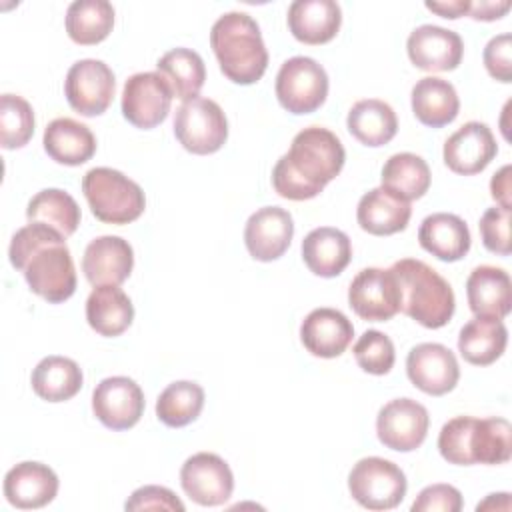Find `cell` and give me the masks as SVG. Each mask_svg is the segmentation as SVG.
<instances>
[{
  "mask_svg": "<svg viewBox=\"0 0 512 512\" xmlns=\"http://www.w3.org/2000/svg\"><path fill=\"white\" fill-rule=\"evenodd\" d=\"M348 304L368 322H386L400 312L402 294L396 274L388 268L360 270L348 288Z\"/></svg>",
  "mask_w": 512,
  "mask_h": 512,
  "instance_id": "obj_11",
  "label": "cell"
},
{
  "mask_svg": "<svg viewBox=\"0 0 512 512\" xmlns=\"http://www.w3.org/2000/svg\"><path fill=\"white\" fill-rule=\"evenodd\" d=\"M116 90L114 72L96 58H84L70 66L64 80V94L72 110L82 116H100L112 104Z\"/></svg>",
  "mask_w": 512,
  "mask_h": 512,
  "instance_id": "obj_10",
  "label": "cell"
},
{
  "mask_svg": "<svg viewBox=\"0 0 512 512\" xmlns=\"http://www.w3.org/2000/svg\"><path fill=\"white\" fill-rule=\"evenodd\" d=\"M390 270L400 284V312L432 330L450 322L456 298L452 286L432 266L416 258H402L394 262Z\"/></svg>",
  "mask_w": 512,
  "mask_h": 512,
  "instance_id": "obj_5",
  "label": "cell"
},
{
  "mask_svg": "<svg viewBox=\"0 0 512 512\" xmlns=\"http://www.w3.org/2000/svg\"><path fill=\"white\" fill-rule=\"evenodd\" d=\"M418 242L438 260L456 262L470 250V230L460 216L436 212L422 220L418 228Z\"/></svg>",
  "mask_w": 512,
  "mask_h": 512,
  "instance_id": "obj_27",
  "label": "cell"
},
{
  "mask_svg": "<svg viewBox=\"0 0 512 512\" xmlns=\"http://www.w3.org/2000/svg\"><path fill=\"white\" fill-rule=\"evenodd\" d=\"M10 264L22 270L30 290L50 304H60L76 292V268L66 238L54 228L30 222L10 240Z\"/></svg>",
  "mask_w": 512,
  "mask_h": 512,
  "instance_id": "obj_1",
  "label": "cell"
},
{
  "mask_svg": "<svg viewBox=\"0 0 512 512\" xmlns=\"http://www.w3.org/2000/svg\"><path fill=\"white\" fill-rule=\"evenodd\" d=\"M510 50H512V36L508 32L490 38V42L484 48V66L488 74L504 84L512 82Z\"/></svg>",
  "mask_w": 512,
  "mask_h": 512,
  "instance_id": "obj_43",
  "label": "cell"
},
{
  "mask_svg": "<svg viewBox=\"0 0 512 512\" xmlns=\"http://www.w3.org/2000/svg\"><path fill=\"white\" fill-rule=\"evenodd\" d=\"M356 364L374 376H384L392 370L396 352L392 340L380 330H366L354 344Z\"/></svg>",
  "mask_w": 512,
  "mask_h": 512,
  "instance_id": "obj_40",
  "label": "cell"
},
{
  "mask_svg": "<svg viewBox=\"0 0 512 512\" xmlns=\"http://www.w3.org/2000/svg\"><path fill=\"white\" fill-rule=\"evenodd\" d=\"M172 90L158 72L132 74L122 90L124 118L142 130L162 124L172 106Z\"/></svg>",
  "mask_w": 512,
  "mask_h": 512,
  "instance_id": "obj_12",
  "label": "cell"
},
{
  "mask_svg": "<svg viewBox=\"0 0 512 512\" xmlns=\"http://www.w3.org/2000/svg\"><path fill=\"white\" fill-rule=\"evenodd\" d=\"M438 450L450 464H504L512 456V426L506 418L456 416L438 434Z\"/></svg>",
  "mask_w": 512,
  "mask_h": 512,
  "instance_id": "obj_3",
  "label": "cell"
},
{
  "mask_svg": "<svg viewBox=\"0 0 512 512\" xmlns=\"http://www.w3.org/2000/svg\"><path fill=\"white\" fill-rule=\"evenodd\" d=\"M414 116L430 128L450 124L460 110V100L454 86L438 76L420 78L410 94Z\"/></svg>",
  "mask_w": 512,
  "mask_h": 512,
  "instance_id": "obj_29",
  "label": "cell"
},
{
  "mask_svg": "<svg viewBox=\"0 0 512 512\" xmlns=\"http://www.w3.org/2000/svg\"><path fill=\"white\" fill-rule=\"evenodd\" d=\"M462 494L450 484H432L420 490L418 498L412 502V512H460Z\"/></svg>",
  "mask_w": 512,
  "mask_h": 512,
  "instance_id": "obj_42",
  "label": "cell"
},
{
  "mask_svg": "<svg viewBox=\"0 0 512 512\" xmlns=\"http://www.w3.org/2000/svg\"><path fill=\"white\" fill-rule=\"evenodd\" d=\"M510 208L494 206L488 208L480 218V236L486 250L508 256L512 252V240H510Z\"/></svg>",
  "mask_w": 512,
  "mask_h": 512,
  "instance_id": "obj_41",
  "label": "cell"
},
{
  "mask_svg": "<svg viewBox=\"0 0 512 512\" xmlns=\"http://www.w3.org/2000/svg\"><path fill=\"white\" fill-rule=\"evenodd\" d=\"M94 416L110 430H128L144 414V392L128 376H110L92 392Z\"/></svg>",
  "mask_w": 512,
  "mask_h": 512,
  "instance_id": "obj_15",
  "label": "cell"
},
{
  "mask_svg": "<svg viewBox=\"0 0 512 512\" xmlns=\"http://www.w3.org/2000/svg\"><path fill=\"white\" fill-rule=\"evenodd\" d=\"M406 50L416 68L426 72H448L462 62L464 42L454 30L422 24L410 32Z\"/></svg>",
  "mask_w": 512,
  "mask_h": 512,
  "instance_id": "obj_18",
  "label": "cell"
},
{
  "mask_svg": "<svg viewBox=\"0 0 512 512\" xmlns=\"http://www.w3.org/2000/svg\"><path fill=\"white\" fill-rule=\"evenodd\" d=\"M26 218L28 222L46 224L68 238L80 224V206L68 192L60 188H46L30 198Z\"/></svg>",
  "mask_w": 512,
  "mask_h": 512,
  "instance_id": "obj_37",
  "label": "cell"
},
{
  "mask_svg": "<svg viewBox=\"0 0 512 512\" xmlns=\"http://www.w3.org/2000/svg\"><path fill=\"white\" fill-rule=\"evenodd\" d=\"M424 6L428 10L440 14L442 18H450V20H456L470 12V0H450V2H430L428 0Z\"/></svg>",
  "mask_w": 512,
  "mask_h": 512,
  "instance_id": "obj_47",
  "label": "cell"
},
{
  "mask_svg": "<svg viewBox=\"0 0 512 512\" xmlns=\"http://www.w3.org/2000/svg\"><path fill=\"white\" fill-rule=\"evenodd\" d=\"M490 194L502 208H512L510 202V164L502 166L490 180Z\"/></svg>",
  "mask_w": 512,
  "mask_h": 512,
  "instance_id": "obj_46",
  "label": "cell"
},
{
  "mask_svg": "<svg viewBox=\"0 0 512 512\" xmlns=\"http://www.w3.org/2000/svg\"><path fill=\"white\" fill-rule=\"evenodd\" d=\"M406 476L390 460L368 456L358 460L348 474L352 498L368 510H392L406 496Z\"/></svg>",
  "mask_w": 512,
  "mask_h": 512,
  "instance_id": "obj_7",
  "label": "cell"
},
{
  "mask_svg": "<svg viewBox=\"0 0 512 512\" xmlns=\"http://www.w3.org/2000/svg\"><path fill=\"white\" fill-rule=\"evenodd\" d=\"M340 24L342 10L334 0H296L288 6V28L298 42L326 44L338 34Z\"/></svg>",
  "mask_w": 512,
  "mask_h": 512,
  "instance_id": "obj_24",
  "label": "cell"
},
{
  "mask_svg": "<svg viewBox=\"0 0 512 512\" xmlns=\"http://www.w3.org/2000/svg\"><path fill=\"white\" fill-rule=\"evenodd\" d=\"M34 110L16 94L0 96V144L6 150L22 148L34 134Z\"/></svg>",
  "mask_w": 512,
  "mask_h": 512,
  "instance_id": "obj_39",
  "label": "cell"
},
{
  "mask_svg": "<svg viewBox=\"0 0 512 512\" xmlns=\"http://www.w3.org/2000/svg\"><path fill=\"white\" fill-rule=\"evenodd\" d=\"M348 132L364 146H384L398 132V118L390 104L378 98L358 100L346 118Z\"/></svg>",
  "mask_w": 512,
  "mask_h": 512,
  "instance_id": "obj_32",
  "label": "cell"
},
{
  "mask_svg": "<svg viewBox=\"0 0 512 512\" xmlns=\"http://www.w3.org/2000/svg\"><path fill=\"white\" fill-rule=\"evenodd\" d=\"M158 74L166 80L172 96L180 100L198 98L200 88L206 80L204 60L190 48H172L156 62Z\"/></svg>",
  "mask_w": 512,
  "mask_h": 512,
  "instance_id": "obj_34",
  "label": "cell"
},
{
  "mask_svg": "<svg viewBox=\"0 0 512 512\" xmlns=\"http://www.w3.org/2000/svg\"><path fill=\"white\" fill-rule=\"evenodd\" d=\"M382 186L402 200H418L430 188V168L426 160L412 152L392 154L382 166Z\"/></svg>",
  "mask_w": 512,
  "mask_h": 512,
  "instance_id": "obj_36",
  "label": "cell"
},
{
  "mask_svg": "<svg viewBox=\"0 0 512 512\" xmlns=\"http://www.w3.org/2000/svg\"><path fill=\"white\" fill-rule=\"evenodd\" d=\"M180 484L200 506H220L234 490V476L224 458L212 452L192 454L180 468Z\"/></svg>",
  "mask_w": 512,
  "mask_h": 512,
  "instance_id": "obj_13",
  "label": "cell"
},
{
  "mask_svg": "<svg viewBox=\"0 0 512 512\" xmlns=\"http://www.w3.org/2000/svg\"><path fill=\"white\" fill-rule=\"evenodd\" d=\"M174 136L192 154H214L228 138L226 114L210 98L186 100L174 114Z\"/></svg>",
  "mask_w": 512,
  "mask_h": 512,
  "instance_id": "obj_8",
  "label": "cell"
},
{
  "mask_svg": "<svg viewBox=\"0 0 512 512\" xmlns=\"http://www.w3.org/2000/svg\"><path fill=\"white\" fill-rule=\"evenodd\" d=\"M352 258L350 238L332 226L310 230L302 240V260L308 270L322 278H334L344 272Z\"/></svg>",
  "mask_w": 512,
  "mask_h": 512,
  "instance_id": "obj_25",
  "label": "cell"
},
{
  "mask_svg": "<svg viewBox=\"0 0 512 512\" xmlns=\"http://www.w3.org/2000/svg\"><path fill=\"white\" fill-rule=\"evenodd\" d=\"M428 410L412 398H396L384 404L376 418L378 440L398 452L416 450L428 434Z\"/></svg>",
  "mask_w": 512,
  "mask_h": 512,
  "instance_id": "obj_14",
  "label": "cell"
},
{
  "mask_svg": "<svg viewBox=\"0 0 512 512\" xmlns=\"http://www.w3.org/2000/svg\"><path fill=\"white\" fill-rule=\"evenodd\" d=\"M80 366L66 356H46L32 370V390L46 402H66L82 388Z\"/></svg>",
  "mask_w": 512,
  "mask_h": 512,
  "instance_id": "obj_33",
  "label": "cell"
},
{
  "mask_svg": "<svg viewBox=\"0 0 512 512\" xmlns=\"http://www.w3.org/2000/svg\"><path fill=\"white\" fill-rule=\"evenodd\" d=\"M86 320L100 336H120L134 320V306L118 286H96L86 300Z\"/></svg>",
  "mask_w": 512,
  "mask_h": 512,
  "instance_id": "obj_30",
  "label": "cell"
},
{
  "mask_svg": "<svg viewBox=\"0 0 512 512\" xmlns=\"http://www.w3.org/2000/svg\"><path fill=\"white\" fill-rule=\"evenodd\" d=\"M114 28V8L106 0H76L66 10V32L72 42L92 46Z\"/></svg>",
  "mask_w": 512,
  "mask_h": 512,
  "instance_id": "obj_35",
  "label": "cell"
},
{
  "mask_svg": "<svg viewBox=\"0 0 512 512\" xmlns=\"http://www.w3.org/2000/svg\"><path fill=\"white\" fill-rule=\"evenodd\" d=\"M134 268V250L120 236L94 238L82 256V272L96 286H120Z\"/></svg>",
  "mask_w": 512,
  "mask_h": 512,
  "instance_id": "obj_20",
  "label": "cell"
},
{
  "mask_svg": "<svg viewBox=\"0 0 512 512\" xmlns=\"http://www.w3.org/2000/svg\"><path fill=\"white\" fill-rule=\"evenodd\" d=\"M510 10V2L508 0H480V2H470V12L468 16L474 20H482V22H492L502 18L506 12Z\"/></svg>",
  "mask_w": 512,
  "mask_h": 512,
  "instance_id": "obj_45",
  "label": "cell"
},
{
  "mask_svg": "<svg viewBox=\"0 0 512 512\" xmlns=\"http://www.w3.org/2000/svg\"><path fill=\"white\" fill-rule=\"evenodd\" d=\"M406 374L418 390L442 396L458 384L460 368L450 348L438 342H422L408 352Z\"/></svg>",
  "mask_w": 512,
  "mask_h": 512,
  "instance_id": "obj_16",
  "label": "cell"
},
{
  "mask_svg": "<svg viewBox=\"0 0 512 512\" xmlns=\"http://www.w3.org/2000/svg\"><path fill=\"white\" fill-rule=\"evenodd\" d=\"M46 154L64 166H80L96 152V138L92 130L74 118L52 120L42 138Z\"/></svg>",
  "mask_w": 512,
  "mask_h": 512,
  "instance_id": "obj_28",
  "label": "cell"
},
{
  "mask_svg": "<svg viewBox=\"0 0 512 512\" xmlns=\"http://www.w3.org/2000/svg\"><path fill=\"white\" fill-rule=\"evenodd\" d=\"M82 192L92 214L106 224L134 222L146 208L142 188L114 168L88 170L82 178Z\"/></svg>",
  "mask_w": 512,
  "mask_h": 512,
  "instance_id": "obj_6",
  "label": "cell"
},
{
  "mask_svg": "<svg viewBox=\"0 0 512 512\" xmlns=\"http://www.w3.org/2000/svg\"><path fill=\"white\" fill-rule=\"evenodd\" d=\"M498 144L484 122H466L444 142V164L462 176L482 172L496 156Z\"/></svg>",
  "mask_w": 512,
  "mask_h": 512,
  "instance_id": "obj_19",
  "label": "cell"
},
{
  "mask_svg": "<svg viewBox=\"0 0 512 512\" xmlns=\"http://www.w3.org/2000/svg\"><path fill=\"white\" fill-rule=\"evenodd\" d=\"M506 342L508 330L502 320L474 316L458 334V352L468 364L488 366L502 356Z\"/></svg>",
  "mask_w": 512,
  "mask_h": 512,
  "instance_id": "obj_31",
  "label": "cell"
},
{
  "mask_svg": "<svg viewBox=\"0 0 512 512\" xmlns=\"http://www.w3.org/2000/svg\"><path fill=\"white\" fill-rule=\"evenodd\" d=\"M204 408V390L190 380L168 384L156 400V416L170 428H182L194 422Z\"/></svg>",
  "mask_w": 512,
  "mask_h": 512,
  "instance_id": "obj_38",
  "label": "cell"
},
{
  "mask_svg": "<svg viewBox=\"0 0 512 512\" xmlns=\"http://www.w3.org/2000/svg\"><path fill=\"white\" fill-rule=\"evenodd\" d=\"M354 326L336 308H314L300 326L304 348L318 358H336L352 342Z\"/></svg>",
  "mask_w": 512,
  "mask_h": 512,
  "instance_id": "obj_22",
  "label": "cell"
},
{
  "mask_svg": "<svg viewBox=\"0 0 512 512\" xmlns=\"http://www.w3.org/2000/svg\"><path fill=\"white\" fill-rule=\"evenodd\" d=\"M328 96V74L314 58H288L276 74V98L292 114L318 110Z\"/></svg>",
  "mask_w": 512,
  "mask_h": 512,
  "instance_id": "obj_9",
  "label": "cell"
},
{
  "mask_svg": "<svg viewBox=\"0 0 512 512\" xmlns=\"http://www.w3.org/2000/svg\"><path fill=\"white\" fill-rule=\"evenodd\" d=\"M210 46L222 74L234 84H254L268 68V50L260 28L246 12L222 14L212 24Z\"/></svg>",
  "mask_w": 512,
  "mask_h": 512,
  "instance_id": "obj_4",
  "label": "cell"
},
{
  "mask_svg": "<svg viewBox=\"0 0 512 512\" xmlns=\"http://www.w3.org/2000/svg\"><path fill=\"white\" fill-rule=\"evenodd\" d=\"M346 160L340 138L328 128L300 130L272 170V186L286 200H310L334 180Z\"/></svg>",
  "mask_w": 512,
  "mask_h": 512,
  "instance_id": "obj_2",
  "label": "cell"
},
{
  "mask_svg": "<svg viewBox=\"0 0 512 512\" xmlns=\"http://www.w3.org/2000/svg\"><path fill=\"white\" fill-rule=\"evenodd\" d=\"M58 494L56 472L42 462H20L4 476V496L20 510H36Z\"/></svg>",
  "mask_w": 512,
  "mask_h": 512,
  "instance_id": "obj_21",
  "label": "cell"
},
{
  "mask_svg": "<svg viewBox=\"0 0 512 512\" xmlns=\"http://www.w3.org/2000/svg\"><path fill=\"white\" fill-rule=\"evenodd\" d=\"M466 298L474 316L502 320L512 308V282L504 268L482 264L466 280Z\"/></svg>",
  "mask_w": 512,
  "mask_h": 512,
  "instance_id": "obj_23",
  "label": "cell"
},
{
  "mask_svg": "<svg viewBox=\"0 0 512 512\" xmlns=\"http://www.w3.org/2000/svg\"><path fill=\"white\" fill-rule=\"evenodd\" d=\"M412 208L410 202L392 194L384 186L366 192L356 208L360 228L372 236H390L408 226Z\"/></svg>",
  "mask_w": 512,
  "mask_h": 512,
  "instance_id": "obj_26",
  "label": "cell"
},
{
  "mask_svg": "<svg viewBox=\"0 0 512 512\" xmlns=\"http://www.w3.org/2000/svg\"><path fill=\"white\" fill-rule=\"evenodd\" d=\"M126 510H184L176 494L164 486H142L124 504Z\"/></svg>",
  "mask_w": 512,
  "mask_h": 512,
  "instance_id": "obj_44",
  "label": "cell"
},
{
  "mask_svg": "<svg viewBox=\"0 0 512 512\" xmlns=\"http://www.w3.org/2000/svg\"><path fill=\"white\" fill-rule=\"evenodd\" d=\"M294 236V220L280 206L258 208L244 226V244L248 254L260 262L278 260L290 246Z\"/></svg>",
  "mask_w": 512,
  "mask_h": 512,
  "instance_id": "obj_17",
  "label": "cell"
}]
</instances>
